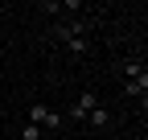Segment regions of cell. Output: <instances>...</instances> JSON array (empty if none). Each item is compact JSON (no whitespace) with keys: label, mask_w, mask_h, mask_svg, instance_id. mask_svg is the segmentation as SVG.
Segmentation results:
<instances>
[{"label":"cell","mask_w":148,"mask_h":140,"mask_svg":"<svg viewBox=\"0 0 148 140\" xmlns=\"http://www.w3.org/2000/svg\"><path fill=\"white\" fill-rule=\"evenodd\" d=\"M29 124H37V128H49V132H58V128L66 124V115H62V111H53V107H45V103H33V107H29Z\"/></svg>","instance_id":"cell-1"},{"label":"cell","mask_w":148,"mask_h":140,"mask_svg":"<svg viewBox=\"0 0 148 140\" xmlns=\"http://www.w3.org/2000/svg\"><path fill=\"white\" fill-rule=\"evenodd\" d=\"M95 107H99V95L95 91H82L78 99H74V107H70V119H86Z\"/></svg>","instance_id":"cell-2"},{"label":"cell","mask_w":148,"mask_h":140,"mask_svg":"<svg viewBox=\"0 0 148 140\" xmlns=\"http://www.w3.org/2000/svg\"><path fill=\"white\" fill-rule=\"evenodd\" d=\"M58 37H62V41L70 45V54H74V58L90 54V41H86V37H74V33H62V29H58Z\"/></svg>","instance_id":"cell-3"},{"label":"cell","mask_w":148,"mask_h":140,"mask_svg":"<svg viewBox=\"0 0 148 140\" xmlns=\"http://www.w3.org/2000/svg\"><path fill=\"white\" fill-rule=\"evenodd\" d=\"M86 124L95 128V132H103V128H111V111H107V107H95V111L86 115Z\"/></svg>","instance_id":"cell-4"},{"label":"cell","mask_w":148,"mask_h":140,"mask_svg":"<svg viewBox=\"0 0 148 140\" xmlns=\"http://www.w3.org/2000/svg\"><path fill=\"white\" fill-rule=\"evenodd\" d=\"M119 70H123V74H127V78H144V74H148V70H144V62H140V58H127V62H119Z\"/></svg>","instance_id":"cell-5"},{"label":"cell","mask_w":148,"mask_h":140,"mask_svg":"<svg viewBox=\"0 0 148 140\" xmlns=\"http://www.w3.org/2000/svg\"><path fill=\"white\" fill-rule=\"evenodd\" d=\"M144 91H148V74H144V78H127V82H123V95H144Z\"/></svg>","instance_id":"cell-6"},{"label":"cell","mask_w":148,"mask_h":140,"mask_svg":"<svg viewBox=\"0 0 148 140\" xmlns=\"http://www.w3.org/2000/svg\"><path fill=\"white\" fill-rule=\"evenodd\" d=\"M21 140H41V128H37V124H25L21 128Z\"/></svg>","instance_id":"cell-7"}]
</instances>
